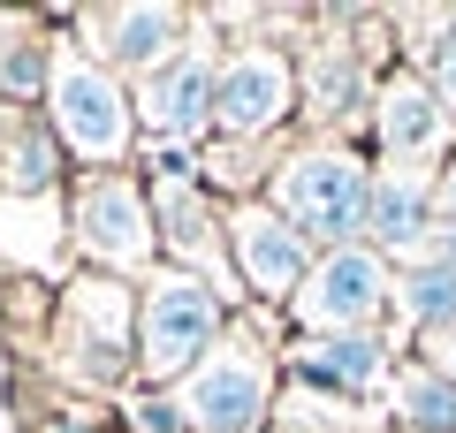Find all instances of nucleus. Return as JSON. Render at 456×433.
Here are the masks:
<instances>
[{"label": "nucleus", "instance_id": "obj_1", "mask_svg": "<svg viewBox=\"0 0 456 433\" xmlns=\"http://www.w3.org/2000/svg\"><path fill=\"white\" fill-rule=\"evenodd\" d=\"M365 198H373V176H365L358 152H342V144L297 152V160L281 167V183H274V206L289 213L305 236H327L335 251L365 228Z\"/></svg>", "mask_w": 456, "mask_h": 433}, {"label": "nucleus", "instance_id": "obj_2", "mask_svg": "<svg viewBox=\"0 0 456 433\" xmlns=\"http://www.w3.org/2000/svg\"><path fill=\"white\" fill-rule=\"evenodd\" d=\"M213 327H221V305H213L206 282H191V274H152L145 305H137V365H145L152 380L198 365V350L213 342Z\"/></svg>", "mask_w": 456, "mask_h": 433}, {"label": "nucleus", "instance_id": "obj_3", "mask_svg": "<svg viewBox=\"0 0 456 433\" xmlns=\"http://www.w3.org/2000/svg\"><path fill=\"white\" fill-rule=\"evenodd\" d=\"M53 122L77 152L92 160H122V144H130V99L107 69H92L84 53H61L53 61Z\"/></svg>", "mask_w": 456, "mask_h": 433}, {"label": "nucleus", "instance_id": "obj_4", "mask_svg": "<svg viewBox=\"0 0 456 433\" xmlns=\"http://www.w3.org/2000/svg\"><path fill=\"white\" fill-rule=\"evenodd\" d=\"M380 297H388L380 251H365V243H342V251L320 258V266H312V282L297 289V312H305L312 335H358V327L380 320Z\"/></svg>", "mask_w": 456, "mask_h": 433}, {"label": "nucleus", "instance_id": "obj_5", "mask_svg": "<svg viewBox=\"0 0 456 433\" xmlns=\"http://www.w3.org/2000/svg\"><path fill=\"white\" fill-rule=\"evenodd\" d=\"M183 411L198 433H259L266 418V357L244 342H221L206 365L183 380Z\"/></svg>", "mask_w": 456, "mask_h": 433}, {"label": "nucleus", "instance_id": "obj_6", "mask_svg": "<svg viewBox=\"0 0 456 433\" xmlns=\"http://www.w3.org/2000/svg\"><path fill=\"white\" fill-rule=\"evenodd\" d=\"M77 236H84L92 258L145 266L152 258V213H145V198H137V183H122V176L77 183Z\"/></svg>", "mask_w": 456, "mask_h": 433}, {"label": "nucleus", "instance_id": "obj_7", "mask_svg": "<svg viewBox=\"0 0 456 433\" xmlns=\"http://www.w3.org/2000/svg\"><path fill=\"white\" fill-rule=\"evenodd\" d=\"M289 107H297V77H289V61H281V53L251 46V53H236V61L221 69L213 122H221L228 137H259V129H274Z\"/></svg>", "mask_w": 456, "mask_h": 433}, {"label": "nucleus", "instance_id": "obj_8", "mask_svg": "<svg viewBox=\"0 0 456 433\" xmlns=\"http://www.w3.org/2000/svg\"><path fill=\"white\" fill-rule=\"evenodd\" d=\"M228 243H236L244 282L259 289V297H297V289L312 282L305 228L281 221V213H266V206H244V213H236V221H228Z\"/></svg>", "mask_w": 456, "mask_h": 433}, {"label": "nucleus", "instance_id": "obj_9", "mask_svg": "<svg viewBox=\"0 0 456 433\" xmlns=\"http://www.w3.org/2000/svg\"><path fill=\"white\" fill-rule=\"evenodd\" d=\"M213 92H221V77H213L206 53H175V61L145 69V84H137V114H145L160 137H183V129H198L213 114Z\"/></svg>", "mask_w": 456, "mask_h": 433}, {"label": "nucleus", "instance_id": "obj_10", "mask_svg": "<svg viewBox=\"0 0 456 433\" xmlns=\"http://www.w3.org/2000/svg\"><path fill=\"white\" fill-rule=\"evenodd\" d=\"M289 365L305 372V380H320V388L358 396V388H373L380 372H388V350H380L373 335H312V342L289 350Z\"/></svg>", "mask_w": 456, "mask_h": 433}, {"label": "nucleus", "instance_id": "obj_11", "mask_svg": "<svg viewBox=\"0 0 456 433\" xmlns=\"http://www.w3.org/2000/svg\"><path fill=\"white\" fill-rule=\"evenodd\" d=\"M92 31H99V53L107 61H175V31H183V16L175 8H99L92 16Z\"/></svg>", "mask_w": 456, "mask_h": 433}, {"label": "nucleus", "instance_id": "obj_12", "mask_svg": "<svg viewBox=\"0 0 456 433\" xmlns=\"http://www.w3.org/2000/svg\"><path fill=\"white\" fill-rule=\"evenodd\" d=\"M426 206H434V183L419 176V167H388V176H373V198H365V236L373 243H419L426 236Z\"/></svg>", "mask_w": 456, "mask_h": 433}, {"label": "nucleus", "instance_id": "obj_13", "mask_svg": "<svg viewBox=\"0 0 456 433\" xmlns=\"http://www.w3.org/2000/svg\"><path fill=\"white\" fill-rule=\"evenodd\" d=\"M380 137H388V152L403 160V152H426V144L441 137V92L419 77H395L388 92H380Z\"/></svg>", "mask_w": 456, "mask_h": 433}, {"label": "nucleus", "instance_id": "obj_14", "mask_svg": "<svg viewBox=\"0 0 456 433\" xmlns=\"http://www.w3.org/2000/svg\"><path fill=\"white\" fill-rule=\"evenodd\" d=\"M395 418L411 433H456V380L434 372V365H411L395 380Z\"/></svg>", "mask_w": 456, "mask_h": 433}, {"label": "nucleus", "instance_id": "obj_15", "mask_svg": "<svg viewBox=\"0 0 456 433\" xmlns=\"http://www.w3.org/2000/svg\"><path fill=\"white\" fill-rule=\"evenodd\" d=\"M46 183H53V144L46 129H31V114H16L0 137V191H46Z\"/></svg>", "mask_w": 456, "mask_h": 433}, {"label": "nucleus", "instance_id": "obj_16", "mask_svg": "<svg viewBox=\"0 0 456 433\" xmlns=\"http://www.w3.org/2000/svg\"><path fill=\"white\" fill-rule=\"evenodd\" d=\"M395 305H403L426 335H441V327H456V274H449V266L403 274V282H395Z\"/></svg>", "mask_w": 456, "mask_h": 433}, {"label": "nucleus", "instance_id": "obj_17", "mask_svg": "<svg viewBox=\"0 0 456 433\" xmlns=\"http://www.w3.org/2000/svg\"><path fill=\"white\" fill-rule=\"evenodd\" d=\"M426 350H434L426 365H434V372H449V380H456V327H441V335H426Z\"/></svg>", "mask_w": 456, "mask_h": 433}, {"label": "nucleus", "instance_id": "obj_18", "mask_svg": "<svg viewBox=\"0 0 456 433\" xmlns=\"http://www.w3.org/2000/svg\"><path fill=\"white\" fill-rule=\"evenodd\" d=\"M434 266H449V274H456V221H441V228H434Z\"/></svg>", "mask_w": 456, "mask_h": 433}, {"label": "nucleus", "instance_id": "obj_19", "mask_svg": "<svg viewBox=\"0 0 456 433\" xmlns=\"http://www.w3.org/2000/svg\"><path fill=\"white\" fill-rule=\"evenodd\" d=\"M137 426H145V433H175V411H167V403H145V411H137Z\"/></svg>", "mask_w": 456, "mask_h": 433}, {"label": "nucleus", "instance_id": "obj_20", "mask_svg": "<svg viewBox=\"0 0 456 433\" xmlns=\"http://www.w3.org/2000/svg\"><path fill=\"white\" fill-rule=\"evenodd\" d=\"M434 198H441V213H449V221H456V160L441 167V183H434Z\"/></svg>", "mask_w": 456, "mask_h": 433}]
</instances>
